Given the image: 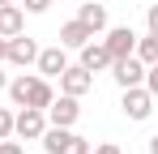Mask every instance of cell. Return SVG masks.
<instances>
[{"label": "cell", "mask_w": 158, "mask_h": 154, "mask_svg": "<svg viewBox=\"0 0 158 154\" xmlns=\"http://www.w3.org/2000/svg\"><path fill=\"white\" fill-rule=\"evenodd\" d=\"M9 99L17 103V107H39V111H47V103L56 99V90H52V81L39 73V77H13L9 81Z\"/></svg>", "instance_id": "obj_1"}, {"label": "cell", "mask_w": 158, "mask_h": 154, "mask_svg": "<svg viewBox=\"0 0 158 154\" xmlns=\"http://www.w3.org/2000/svg\"><path fill=\"white\" fill-rule=\"evenodd\" d=\"M90 86H94V73H90V69H81V64H69V69L60 73V94L81 99V94H90Z\"/></svg>", "instance_id": "obj_7"}, {"label": "cell", "mask_w": 158, "mask_h": 154, "mask_svg": "<svg viewBox=\"0 0 158 154\" xmlns=\"http://www.w3.org/2000/svg\"><path fill=\"white\" fill-rule=\"evenodd\" d=\"M150 154H158V133H154V137H150Z\"/></svg>", "instance_id": "obj_22"}, {"label": "cell", "mask_w": 158, "mask_h": 154, "mask_svg": "<svg viewBox=\"0 0 158 154\" xmlns=\"http://www.w3.org/2000/svg\"><path fill=\"white\" fill-rule=\"evenodd\" d=\"M4 60L17 64V69H26V64L39 60V43H34L30 34H13V39H9V51H4Z\"/></svg>", "instance_id": "obj_8"}, {"label": "cell", "mask_w": 158, "mask_h": 154, "mask_svg": "<svg viewBox=\"0 0 158 154\" xmlns=\"http://www.w3.org/2000/svg\"><path fill=\"white\" fill-rule=\"evenodd\" d=\"M47 133V111H39V107H22L17 116H13V137H22V141H39Z\"/></svg>", "instance_id": "obj_3"}, {"label": "cell", "mask_w": 158, "mask_h": 154, "mask_svg": "<svg viewBox=\"0 0 158 154\" xmlns=\"http://www.w3.org/2000/svg\"><path fill=\"white\" fill-rule=\"evenodd\" d=\"M120 107H124V116H128V120H150V111H154V94H150L145 86H128Z\"/></svg>", "instance_id": "obj_4"}, {"label": "cell", "mask_w": 158, "mask_h": 154, "mask_svg": "<svg viewBox=\"0 0 158 154\" xmlns=\"http://www.w3.org/2000/svg\"><path fill=\"white\" fill-rule=\"evenodd\" d=\"M26 30V13H22V4L13 0V4H0V39H13V34H22Z\"/></svg>", "instance_id": "obj_12"}, {"label": "cell", "mask_w": 158, "mask_h": 154, "mask_svg": "<svg viewBox=\"0 0 158 154\" xmlns=\"http://www.w3.org/2000/svg\"><path fill=\"white\" fill-rule=\"evenodd\" d=\"M52 0H26V13H47Z\"/></svg>", "instance_id": "obj_18"}, {"label": "cell", "mask_w": 158, "mask_h": 154, "mask_svg": "<svg viewBox=\"0 0 158 154\" xmlns=\"http://www.w3.org/2000/svg\"><path fill=\"white\" fill-rule=\"evenodd\" d=\"M0 154H22V146H17L13 137H4V141H0Z\"/></svg>", "instance_id": "obj_19"}, {"label": "cell", "mask_w": 158, "mask_h": 154, "mask_svg": "<svg viewBox=\"0 0 158 154\" xmlns=\"http://www.w3.org/2000/svg\"><path fill=\"white\" fill-rule=\"evenodd\" d=\"M111 77L128 90V86H145V64L137 60V56H120V60H111Z\"/></svg>", "instance_id": "obj_6"}, {"label": "cell", "mask_w": 158, "mask_h": 154, "mask_svg": "<svg viewBox=\"0 0 158 154\" xmlns=\"http://www.w3.org/2000/svg\"><path fill=\"white\" fill-rule=\"evenodd\" d=\"M77 116H81V107H77L73 94H60V99L47 103V124H56V128H73Z\"/></svg>", "instance_id": "obj_5"}, {"label": "cell", "mask_w": 158, "mask_h": 154, "mask_svg": "<svg viewBox=\"0 0 158 154\" xmlns=\"http://www.w3.org/2000/svg\"><path fill=\"white\" fill-rule=\"evenodd\" d=\"M39 141H43V150H47V154H90V141H85V137H77L73 128H56V124H47V133H43Z\"/></svg>", "instance_id": "obj_2"}, {"label": "cell", "mask_w": 158, "mask_h": 154, "mask_svg": "<svg viewBox=\"0 0 158 154\" xmlns=\"http://www.w3.org/2000/svg\"><path fill=\"white\" fill-rule=\"evenodd\" d=\"M90 39H94V30H90L85 22H77V17L60 26V47H85Z\"/></svg>", "instance_id": "obj_13"}, {"label": "cell", "mask_w": 158, "mask_h": 154, "mask_svg": "<svg viewBox=\"0 0 158 154\" xmlns=\"http://www.w3.org/2000/svg\"><path fill=\"white\" fill-rule=\"evenodd\" d=\"M145 90L158 99V60H154V64H145Z\"/></svg>", "instance_id": "obj_16"}, {"label": "cell", "mask_w": 158, "mask_h": 154, "mask_svg": "<svg viewBox=\"0 0 158 154\" xmlns=\"http://www.w3.org/2000/svg\"><path fill=\"white\" fill-rule=\"evenodd\" d=\"M94 154H124L120 146H111V141H103V146H94Z\"/></svg>", "instance_id": "obj_21"}, {"label": "cell", "mask_w": 158, "mask_h": 154, "mask_svg": "<svg viewBox=\"0 0 158 154\" xmlns=\"http://www.w3.org/2000/svg\"><path fill=\"white\" fill-rule=\"evenodd\" d=\"M4 51H9V39H0V60H4Z\"/></svg>", "instance_id": "obj_23"}, {"label": "cell", "mask_w": 158, "mask_h": 154, "mask_svg": "<svg viewBox=\"0 0 158 154\" xmlns=\"http://www.w3.org/2000/svg\"><path fill=\"white\" fill-rule=\"evenodd\" d=\"M4 137H13V111L9 107H0V141Z\"/></svg>", "instance_id": "obj_17"}, {"label": "cell", "mask_w": 158, "mask_h": 154, "mask_svg": "<svg viewBox=\"0 0 158 154\" xmlns=\"http://www.w3.org/2000/svg\"><path fill=\"white\" fill-rule=\"evenodd\" d=\"M0 90H9V77H4V73H0Z\"/></svg>", "instance_id": "obj_24"}, {"label": "cell", "mask_w": 158, "mask_h": 154, "mask_svg": "<svg viewBox=\"0 0 158 154\" xmlns=\"http://www.w3.org/2000/svg\"><path fill=\"white\" fill-rule=\"evenodd\" d=\"M39 73L43 77H60L64 69H69V56H64V47H39Z\"/></svg>", "instance_id": "obj_11"}, {"label": "cell", "mask_w": 158, "mask_h": 154, "mask_svg": "<svg viewBox=\"0 0 158 154\" xmlns=\"http://www.w3.org/2000/svg\"><path fill=\"white\" fill-rule=\"evenodd\" d=\"M0 4H13V0H0Z\"/></svg>", "instance_id": "obj_25"}, {"label": "cell", "mask_w": 158, "mask_h": 154, "mask_svg": "<svg viewBox=\"0 0 158 154\" xmlns=\"http://www.w3.org/2000/svg\"><path fill=\"white\" fill-rule=\"evenodd\" d=\"M77 51H81V69H90V73L111 69V51H107L103 39H90V43H85V47H77Z\"/></svg>", "instance_id": "obj_10"}, {"label": "cell", "mask_w": 158, "mask_h": 154, "mask_svg": "<svg viewBox=\"0 0 158 154\" xmlns=\"http://www.w3.org/2000/svg\"><path fill=\"white\" fill-rule=\"evenodd\" d=\"M77 22H85L94 34H98V30H107V9H103V4H81V9H77Z\"/></svg>", "instance_id": "obj_14"}, {"label": "cell", "mask_w": 158, "mask_h": 154, "mask_svg": "<svg viewBox=\"0 0 158 154\" xmlns=\"http://www.w3.org/2000/svg\"><path fill=\"white\" fill-rule=\"evenodd\" d=\"M145 22H150V34H158V4H150V13H145Z\"/></svg>", "instance_id": "obj_20"}, {"label": "cell", "mask_w": 158, "mask_h": 154, "mask_svg": "<svg viewBox=\"0 0 158 154\" xmlns=\"http://www.w3.org/2000/svg\"><path fill=\"white\" fill-rule=\"evenodd\" d=\"M141 64H154L158 60V34H145V39H137V51H132Z\"/></svg>", "instance_id": "obj_15"}, {"label": "cell", "mask_w": 158, "mask_h": 154, "mask_svg": "<svg viewBox=\"0 0 158 154\" xmlns=\"http://www.w3.org/2000/svg\"><path fill=\"white\" fill-rule=\"evenodd\" d=\"M103 43H107V51H111V60L132 56V51H137V30H132V26H111Z\"/></svg>", "instance_id": "obj_9"}]
</instances>
